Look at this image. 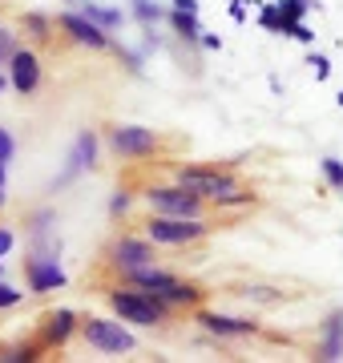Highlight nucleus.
I'll return each instance as SVG.
<instances>
[{"label": "nucleus", "instance_id": "1", "mask_svg": "<svg viewBox=\"0 0 343 363\" xmlns=\"http://www.w3.org/2000/svg\"><path fill=\"white\" fill-rule=\"evenodd\" d=\"M109 307H113V315H118L121 323H133V327H162V323H170L174 307H166L154 291H145V286H130V283H121L109 291Z\"/></svg>", "mask_w": 343, "mask_h": 363}, {"label": "nucleus", "instance_id": "2", "mask_svg": "<svg viewBox=\"0 0 343 363\" xmlns=\"http://www.w3.org/2000/svg\"><path fill=\"white\" fill-rule=\"evenodd\" d=\"M174 182H182L186 190H194L198 198H206L210 206L226 202L230 194L242 190V178H238L235 169L218 166V162H198V166H178L174 169Z\"/></svg>", "mask_w": 343, "mask_h": 363}, {"label": "nucleus", "instance_id": "3", "mask_svg": "<svg viewBox=\"0 0 343 363\" xmlns=\"http://www.w3.org/2000/svg\"><path fill=\"white\" fill-rule=\"evenodd\" d=\"M210 230V218H178V214H154V210L142 222V234L158 247H194Z\"/></svg>", "mask_w": 343, "mask_h": 363}, {"label": "nucleus", "instance_id": "4", "mask_svg": "<svg viewBox=\"0 0 343 363\" xmlns=\"http://www.w3.org/2000/svg\"><path fill=\"white\" fill-rule=\"evenodd\" d=\"M142 202L154 214H178V218H206L210 214V202L198 198L194 190H186L182 182H170V186H145Z\"/></svg>", "mask_w": 343, "mask_h": 363}, {"label": "nucleus", "instance_id": "5", "mask_svg": "<svg viewBox=\"0 0 343 363\" xmlns=\"http://www.w3.org/2000/svg\"><path fill=\"white\" fill-rule=\"evenodd\" d=\"M158 242H150L145 234H121V238H113L106 247V267L109 271H137V267H150V262H158Z\"/></svg>", "mask_w": 343, "mask_h": 363}, {"label": "nucleus", "instance_id": "6", "mask_svg": "<svg viewBox=\"0 0 343 363\" xmlns=\"http://www.w3.org/2000/svg\"><path fill=\"white\" fill-rule=\"evenodd\" d=\"M109 150L125 162H142V157H154L162 150L158 130H145V125H109L106 130Z\"/></svg>", "mask_w": 343, "mask_h": 363}, {"label": "nucleus", "instance_id": "7", "mask_svg": "<svg viewBox=\"0 0 343 363\" xmlns=\"http://www.w3.org/2000/svg\"><path fill=\"white\" fill-rule=\"evenodd\" d=\"M81 339L93 351H101V355H121V351L137 347V339L121 327V319H85L81 323Z\"/></svg>", "mask_w": 343, "mask_h": 363}, {"label": "nucleus", "instance_id": "8", "mask_svg": "<svg viewBox=\"0 0 343 363\" xmlns=\"http://www.w3.org/2000/svg\"><path fill=\"white\" fill-rule=\"evenodd\" d=\"M57 28H61L73 45H81V49H93V52L118 49L113 37H109V28H101L97 21H89L85 13H61V16H57Z\"/></svg>", "mask_w": 343, "mask_h": 363}, {"label": "nucleus", "instance_id": "9", "mask_svg": "<svg viewBox=\"0 0 343 363\" xmlns=\"http://www.w3.org/2000/svg\"><path fill=\"white\" fill-rule=\"evenodd\" d=\"M25 283L28 295H49V291H61L69 283V274L61 271L57 255H28L25 259Z\"/></svg>", "mask_w": 343, "mask_h": 363}, {"label": "nucleus", "instance_id": "10", "mask_svg": "<svg viewBox=\"0 0 343 363\" xmlns=\"http://www.w3.org/2000/svg\"><path fill=\"white\" fill-rule=\"evenodd\" d=\"M73 335H81V319L77 311H69V307H57V311H45L37 323V339L45 343V351H57L65 347Z\"/></svg>", "mask_w": 343, "mask_h": 363}, {"label": "nucleus", "instance_id": "11", "mask_svg": "<svg viewBox=\"0 0 343 363\" xmlns=\"http://www.w3.org/2000/svg\"><path fill=\"white\" fill-rule=\"evenodd\" d=\"M9 81H13V89L21 97H33L40 89V81H45V69H40V57L28 45H16L13 57H9Z\"/></svg>", "mask_w": 343, "mask_h": 363}, {"label": "nucleus", "instance_id": "12", "mask_svg": "<svg viewBox=\"0 0 343 363\" xmlns=\"http://www.w3.org/2000/svg\"><path fill=\"white\" fill-rule=\"evenodd\" d=\"M194 323L214 339H247L259 335V323L254 319H242V315H223V311H194Z\"/></svg>", "mask_w": 343, "mask_h": 363}, {"label": "nucleus", "instance_id": "13", "mask_svg": "<svg viewBox=\"0 0 343 363\" xmlns=\"http://www.w3.org/2000/svg\"><path fill=\"white\" fill-rule=\"evenodd\" d=\"M97 166V133L93 130H81L77 138H73V150H69V166L65 174L57 178V186H65V182H73L77 174H85V169Z\"/></svg>", "mask_w": 343, "mask_h": 363}, {"label": "nucleus", "instance_id": "14", "mask_svg": "<svg viewBox=\"0 0 343 363\" xmlns=\"http://www.w3.org/2000/svg\"><path fill=\"white\" fill-rule=\"evenodd\" d=\"M154 295H158L166 307H174V311H186V307H190V311H198L202 298H206V291H202V286H194V283H182V279H174L166 291H154Z\"/></svg>", "mask_w": 343, "mask_h": 363}, {"label": "nucleus", "instance_id": "15", "mask_svg": "<svg viewBox=\"0 0 343 363\" xmlns=\"http://www.w3.org/2000/svg\"><path fill=\"white\" fill-rule=\"evenodd\" d=\"M343 355V311L327 315V323L319 327V343H315V359H339Z\"/></svg>", "mask_w": 343, "mask_h": 363}, {"label": "nucleus", "instance_id": "16", "mask_svg": "<svg viewBox=\"0 0 343 363\" xmlns=\"http://www.w3.org/2000/svg\"><path fill=\"white\" fill-rule=\"evenodd\" d=\"M21 33H25V40H33V45H49L57 33V21L45 13H25L21 16Z\"/></svg>", "mask_w": 343, "mask_h": 363}, {"label": "nucleus", "instance_id": "17", "mask_svg": "<svg viewBox=\"0 0 343 363\" xmlns=\"http://www.w3.org/2000/svg\"><path fill=\"white\" fill-rule=\"evenodd\" d=\"M45 343L40 339H28V343H13V347H0V363H33L40 359Z\"/></svg>", "mask_w": 343, "mask_h": 363}, {"label": "nucleus", "instance_id": "18", "mask_svg": "<svg viewBox=\"0 0 343 363\" xmlns=\"http://www.w3.org/2000/svg\"><path fill=\"white\" fill-rule=\"evenodd\" d=\"M170 25L178 37L186 40H202V25H198V13H186V9H174L170 13Z\"/></svg>", "mask_w": 343, "mask_h": 363}, {"label": "nucleus", "instance_id": "19", "mask_svg": "<svg viewBox=\"0 0 343 363\" xmlns=\"http://www.w3.org/2000/svg\"><path fill=\"white\" fill-rule=\"evenodd\" d=\"M81 13L89 16V21H97L101 28H109V33L121 25V13H118V9H101V4H93V0H85V4H81Z\"/></svg>", "mask_w": 343, "mask_h": 363}, {"label": "nucleus", "instance_id": "20", "mask_svg": "<svg viewBox=\"0 0 343 363\" xmlns=\"http://www.w3.org/2000/svg\"><path fill=\"white\" fill-rule=\"evenodd\" d=\"M311 9V0H279L283 13V33H291V25H303V13Z\"/></svg>", "mask_w": 343, "mask_h": 363}, {"label": "nucleus", "instance_id": "21", "mask_svg": "<svg viewBox=\"0 0 343 363\" xmlns=\"http://www.w3.org/2000/svg\"><path fill=\"white\" fill-rule=\"evenodd\" d=\"M319 166H323V178H327L331 190H343V162L339 157H323Z\"/></svg>", "mask_w": 343, "mask_h": 363}, {"label": "nucleus", "instance_id": "22", "mask_svg": "<svg viewBox=\"0 0 343 363\" xmlns=\"http://www.w3.org/2000/svg\"><path fill=\"white\" fill-rule=\"evenodd\" d=\"M133 16H137L142 25H158L162 9H158V4H150V0H133Z\"/></svg>", "mask_w": 343, "mask_h": 363}, {"label": "nucleus", "instance_id": "23", "mask_svg": "<svg viewBox=\"0 0 343 363\" xmlns=\"http://www.w3.org/2000/svg\"><path fill=\"white\" fill-rule=\"evenodd\" d=\"M130 206H133V194H130V190H118V194L109 198V218H125Z\"/></svg>", "mask_w": 343, "mask_h": 363}, {"label": "nucleus", "instance_id": "24", "mask_svg": "<svg viewBox=\"0 0 343 363\" xmlns=\"http://www.w3.org/2000/svg\"><path fill=\"white\" fill-rule=\"evenodd\" d=\"M16 45H21V40H16V33L0 25V69H9V57H13Z\"/></svg>", "mask_w": 343, "mask_h": 363}, {"label": "nucleus", "instance_id": "25", "mask_svg": "<svg viewBox=\"0 0 343 363\" xmlns=\"http://www.w3.org/2000/svg\"><path fill=\"white\" fill-rule=\"evenodd\" d=\"M259 25L271 28V33H283V13H279V4H271V9L259 13Z\"/></svg>", "mask_w": 343, "mask_h": 363}, {"label": "nucleus", "instance_id": "26", "mask_svg": "<svg viewBox=\"0 0 343 363\" xmlns=\"http://www.w3.org/2000/svg\"><path fill=\"white\" fill-rule=\"evenodd\" d=\"M13 157H16V138H13V133H9V130H4V125H0V162L9 166Z\"/></svg>", "mask_w": 343, "mask_h": 363}, {"label": "nucleus", "instance_id": "27", "mask_svg": "<svg viewBox=\"0 0 343 363\" xmlns=\"http://www.w3.org/2000/svg\"><path fill=\"white\" fill-rule=\"evenodd\" d=\"M21 298H25V291H16V286L0 283V311H9V307H16Z\"/></svg>", "mask_w": 343, "mask_h": 363}, {"label": "nucleus", "instance_id": "28", "mask_svg": "<svg viewBox=\"0 0 343 363\" xmlns=\"http://www.w3.org/2000/svg\"><path fill=\"white\" fill-rule=\"evenodd\" d=\"M13 247H16L13 226H0V259H4V255H13Z\"/></svg>", "mask_w": 343, "mask_h": 363}, {"label": "nucleus", "instance_id": "29", "mask_svg": "<svg viewBox=\"0 0 343 363\" xmlns=\"http://www.w3.org/2000/svg\"><path fill=\"white\" fill-rule=\"evenodd\" d=\"M287 37H295V40H303V45H311V37H315V33H311L307 25H291V33H287Z\"/></svg>", "mask_w": 343, "mask_h": 363}, {"label": "nucleus", "instance_id": "30", "mask_svg": "<svg viewBox=\"0 0 343 363\" xmlns=\"http://www.w3.org/2000/svg\"><path fill=\"white\" fill-rule=\"evenodd\" d=\"M311 65H315V77H319V81L331 73V61H327V57H311Z\"/></svg>", "mask_w": 343, "mask_h": 363}, {"label": "nucleus", "instance_id": "31", "mask_svg": "<svg viewBox=\"0 0 343 363\" xmlns=\"http://www.w3.org/2000/svg\"><path fill=\"white\" fill-rule=\"evenodd\" d=\"M230 16H235V21H242V16H247V0H235V4H230Z\"/></svg>", "mask_w": 343, "mask_h": 363}, {"label": "nucleus", "instance_id": "32", "mask_svg": "<svg viewBox=\"0 0 343 363\" xmlns=\"http://www.w3.org/2000/svg\"><path fill=\"white\" fill-rule=\"evenodd\" d=\"M202 49H223V40L210 37V33H202Z\"/></svg>", "mask_w": 343, "mask_h": 363}, {"label": "nucleus", "instance_id": "33", "mask_svg": "<svg viewBox=\"0 0 343 363\" xmlns=\"http://www.w3.org/2000/svg\"><path fill=\"white\" fill-rule=\"evenodd\" d=\"M4 169H9V166L0 162V210H4Z\"/></svg>", "mask_w": 343, "mask_h": 363}, {"label": "nucleus", "instance_id": "34", "mask_svg": "<svg viewBox=\"0 0 343 363\" xmlns=\"http://www.w3.org/2000/svg\"><path fill=\"white\" fill-rule=\"evenodd\" d=\"M4 85H13V81H9V77H4V73H0V93H4Z\"/></svg>", "mask_w": 343, "mask_h": 363}, {"label": "nucleus", "instance_id": "35", "mask_svg": "<svg viewBox=\"0 0 343 363\" xmlns=\"http://www.w3.org/2000/svg\"><path fill=\"white\" fill-rule=\"evenodd\" d=\"M69 4H85V0H69Z\"/></svg>", "mask_w": 343, "mask_h": 363}, {"label": "nucleus", "instance_id": "36", "mask_svg": "<svg viewBox=\"0 0 343 363\" xmlns=\"http://www.w3.org/2000/svg\"><path fill=\"white\" fill-rule=\"evenodd\" d=\"M339 105H343V93H339Z\"/></svg>", "mask_w": 343, "mask_h": 363}]
</instances>
